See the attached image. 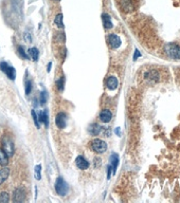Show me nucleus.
<instances>
[{
	"mask_svg": "<svg viewBox=\"0 0 180 203\" xmlns=\"http://www.w3.org/2000/svg\"><path fill=\"white\" fill-rule=\"evenodd\" d=\"M164 50H165V53L169 57H171L173 59H180V46H178L177 43H167L164 47Z\"/></svg>",
	"mask_w": 180,
	"mask_h": 203,
	"instance_id": "nucleus-1",
	"label": "nucleus"
},
{
	"mask_svg": "<svg viewBox=\"0 0 180 203\" xmlns=\"http://www.w3.org/2000/svg\"><path fill=\"white\" fill-rule=\"evenodd\" d=\"M55 190H56V193L59 196H66V195L68 194L69 186L62 177L57 178L56 182H55Z\"/></svg>",
	"mask_w": 180,
	"mask_h": 203,
	"instance_id": "nucleus-2",
	"label": "nucleus"
},
{
	"mask_svg": "<svg viewBox=\"0 0 180 203\" xmlns=\"http://www.w3.org/2000/svg\"><path fill=\"white\" fill-rule=\"evenodd\" d=\"M2 149L7 153L9 157H12L14 155L15 151V146H14V142L12 141V139L7 135L3 137L2 139Z\"/></svg>",
	"mask_w": 180,
	"mask_h": 203,
	"instance_id": "nucleus-3",
	"label": "nucleus"
},
{
	"mask_svg": "<svg viewBox=\"0 0 180 203\" xmlns=\"http://www.w3.org/2000/svg\"><path fill=\"white\" fill-rule=\"evenodd\" d=\"M91 147L96 153H103L107 149V144L101 139H94L91 142Z\"/></svg>",
	"mask_w": 180,
	"mask_h": 203,
	"instance_id": "nucleus-4",
	"label": "nucleus"
},
{
	"mask_svg": "<svg viewBox=\"0 0 180 203\" xmlns=\"http://www.w3.org/2000/svg\"><path fill=\"white\" fill-rule=\"evenodd\" d=\"M0 69L7 74L10 80H15V77H16V71H15V69H14L13 67L9 66L7 62H0Z\"/></svg>",
	"mask_w": 180,
	"mask_h": 203,
	"instance_id": "nucleus-5",
	"label": "nucleus"
},
{
	"mask_svg": "<svg viewBox=\"0 0 180 203\" xmlns=\"http://www.w3.org/2000/svg\"><path fill=\"white\" fill-rule=\"evenodd\" d=\"M55 124L59 129H64L67 125V117L66 114L63 113V112H59L57 113L56 117H55Z\"/></svg>",
	"mask_w": 180,
	"mask_h": 203,
	"instance_id": "nucleus-6",
	"label": "nucleus"
},
{
	"mask_svg": "<svg viewBox=\"0 0 180 203\" xmlns=\"http://www.w3.org/2000/svg\"><path fill=\"white\" fill-rule=\"evenodd\" d=\"M25 200V193L22 188L18 187L13 192V201L14 202H22Z\"/></svg>",
	"mask_w": 180,
	"mask_h": 203,
	"instance_id": "nucleus-7",
	"label": "nucleus"
},
{
	"mask_svg": "<svg viewBox=\"0 0 180 203\" xmlns=\"http://www.w3.org/2000/svg\"><path fill=\"white\" fill-rule=\"evenodd\" d=\"M108 42H109L110 47H111L112 49H118L119 47L121 46V38L118 36L117 34H110L109 36H108Z\"/></svg>",
	"mask_w": 180,
	"mask_h": 203,
	"instance_id": "nucleus-8",
	"label": "nucleus"
},
{
	"mask_svg": "<svg viewBox=\"0 0 180 203\" xmlns=\"http://www.w3.org/2000/svg\"><path fill=\"white\" fill-rule=\"evenodd\" d=\"M145 78L149 83L155 84V83H157L158 80H159V73H158L156 70H151L145 73Z\"/></svg>",
	"mask_w": 180,
	"mask_h": 203,
	"instance_id": "nucleus-9",
	"label": "nucleus"
},
{
	"mask_svg": "<svg viewBox=\"0 0 180 203\" xmlns=\"http://www.w3.org/2000/svg\"><path fill=\"white\" fill-rule=\"evenodd\" d=\"M75 164H76V166H78V168L83 169V170H85V169H87L89 167L88 161H87L84 157H82V155H78V157L76 158Z\"/></svg>",
	"mask_w": 180,
	"mask_h": 203,
	"instance_id": "nucleus-10",
	"label": "nucleus"
},
{
	"mask_svg": "<svg viewBox=\"0 0 180 203\" xmlns=\"http://www.w3.org/2000/svg\"><path fill=\"white\" fill-rule=\"evenodd\" d=\"M111 117H112V113L109 111V110L104 109V110H102V111H101L100 120L103 122V123H108V122H110Z\"/></svg>",
	"mask_w": 180,
	"mask_h": 203,
	"instance_id": "nucleus-11",
	"label": "nucleus"
},
{
	"mask_svg": "<svg viewBox=\"0 0 180 203\" xmlns=\"http://www.w3.org/2000/svg\"><path fill=\"white\" fill-rule=\"evenodd\" d=\"M106 86H107L108 89L110 90H114L118 87V78L116 76H110L107 78L106 80Z\"/></svg>",
	"mask_w": 180,
	"mask_h": 203,
	"instance_id": "nucleus-12",
	"label": "nucleus"
},
{
	"mask_svg": "<svg viewBox=\"0 0 180 203\" xmlns=\"http://www.w3.org/2000/svg\"><path fill=\"white\" fill-rule=\"evenodd\" d=\"M38 119H39V123H43V124H45V126L48 128L49 119H48V112H47V110H43V111L39 112Z\"/></svg>",
	"mask_w": 180,
	"mask_h": 203,
	"instance_id": "nucleus-13",
	"label": "nucleus"
},
{
	"mask_svg": "<svg viewBox=\"0 0 180 203\" xmlns=\"http://www.w3.org/2000/svg\"><path fill=\"white\" fill-rule=\"evenodd\" d=\"M118 164H119V155L117 153H112L111 157H110V165L112 167V173H116Z\"/></svg>",
	"mask_w": 180,
	"mask_h": 203,
	"instance_id": "nucleus-14",
	"label": "nucleus"
},
{
	"mask_svg": "<svg viewBox=\"0 0 180 203\" xmlns=\"http://www.w3.org/2000/svg\"><path fill=\"white\" fill-rule=\"evenodd\" d=\"M9 175H10V169L7 168V167H3V168L0 169V185L9 178Z\"/></svg>",
	"mask_w": 180,
	"mask_h": 203,
	"instance_id": "nucleus-15",
	"label": "nucleus"
},
{
	"mask_svg": "<svg viewBox=\"0 0 180 203\" xmlns=\"http://www.w3.org/2000/svg\"><path fill=\"white\" fill-rule=\"evenodd\" d=\"M102 19H103V23H104V28L105 29H111L112 28V22H111V19H110V16L108 14H103L102 15Z\"/></svg>",
	"mask_w": 180,
	"mask_h": 203,
	"instance_id": "nucleus-16",
	"label": "nucleus"
},
{
	"mask_svg": "<svg viewBox=\"0 0 180 203\" xmlns=\"http://www.w3.org/2000/svg\"><path fill=\"white\" fill-rule=\"evenodd\" d=\"M101 130H102V127H101L99 124H92V125H90L88 128V131L90 132V135H98L99 133L101 132Z\"/></svg>",
	"mask_w": 180,
	"mask_h": 203,
	"instance_id": "nucleus-17",
	"label": "nucleus"
},
{
	"mask_svg": "<svg viewBox=\"0 0 180 203\" xmlns=\"http://www.w3.org/2000/svg\"><path fill=\"white\" fill-rule=\"evenodd\" d=\"M7 163H9V155L2 148H0V165L5 166Z\"/></svg>",
	"mask_w": 180,
	"mask_h": 203,
	"instance_id": "nucleus-18",
	"label": "nucleus"
},
{
	"mask_svg": "<svg viewBox=\"0 0 180 203\" xmlns=\"http://www.w3.org/2000/svg\"><path fill=\"white\" fill-rule=\"evenodd\" d=\"M121 4L126 12H130L132 10V4H131V1H130V0H122Z\"/></svg>",
	"mask_w": 180,
	"mask_h": 203,
	"instance_id": "nucleus-19",
	"label": "nucleus"
},
{
	"mask_svg": "<svg viewBox=\"0 0 180 203\" xmlns=\"http://www.w3.org/2000/svg\"><path fill=\"white\" fill-rule=\"evenodd\" d=\"M38 54L39 52L36 48H32L29 50V55L32 57V59L34 60V62H37V59H38Z\"/></svg>",
	"mask_w": 180,
	"mask_h": 203,
	"instance_id": "nucleus-20",
	"label": "nucleus"
},
{
	"mask_svg": "<svg viewBox=\"0 0 180 203\" xmlns=\"http://www.w3.org/2000/svg\"><path fill=\"white\" fill-rule=\"evenodd\" d=\"M54 22L59 29L64 28V23H63V14H57L56 17H55V19H54Z\"/></svg>",
	"mask_w": 180,
	"mask_h": 203,
	"instance_id": "nucleus-21",
	"label": "nucleus"
},
{
	"mask_svg": "<svg viewBox=\"0 0 180 203\" xmlns=\"http://www.w3.org/2000/svg\"><path fill=\"white\" fill-rule=\"evenodd\" d=\"M35 179L36 180H40L41 179V165H36L35 166Z\"/></svg>",
	"mask_w": 180,
	"mask_h": 203,
	"instance_id": "nucleus-22",
	"label": "nucleus"
},
{
	"mask_svg": "<svg viewBox=\"0 0 180 203\" xmlns=\"http://www.w3.org/2000/svg\"><path fill=\"white\" fill-rule=\"evenodd\" d=\"M10 201V196L7 193L5 192H2V193H0V202H9Z\"/></svg>",
	"mask_w": 180,
	"mask_h": 203,
	"instance_id": "nucleus-23",
	"label": "nucleus"
},
{
	"mask_svg": "<svg viewBox=\"0 0 180 203\" xmlns=\"http://www.w3.org/2000/svg\"><path fill=\"white\" fill-rule=\"evenodd\" d=\"M56 86H57V88H58L59 91H63V90H64V87H65V80H64V77L59 78V80H56Z\"/></svg>",
	"mask_w": 180,
	"mask_h": 203,
	"instance_id": "nucleus-24",
	"label": "nucleus"
},
{
	"mask_svg": "<svg viewBox=\"0 0 180 203\" xmlns=\"http://www.w3.org/2000/svg\"><path fill=\"white\" fill-rule=\"evenodd\" d=\"M32 91V82L31 80H27L25 82V94L29 95Z\"/></svg>",
	"mask_w": 180,
	"mask_h": 203,
	"instance_id": "nucleus-25",
	"label": "nucleus"
},
{
	"mask_svg": "<svg viewBox=\"0 0 180 203\" xmlns=\"http://www.w3.org/2000/svg\"><path fill=\"white\" fill-rule=\"evenodd\" d=\"M17 50H18V52H19V54H20V56L23 57L25 59H28V58H29V56H28V54L25 53V49H23V47L18 46V47H17Z\"/></svg>",
	"mask_w": 180,
	"mask_h": 203,
	"instance_id": "nucleus-26",
	"label": "nucleus"
},
{
	"mask_svg": "<svg viewBox=\"0 0 180 203\" xmlns=\"http://www.w3.org/2000/svg\"><path fill=\"white\" fill-rule=\"evenodd\" d=\"M31 113H32L33 121H34V123H35V126H36V128H39V126H40V123H39V121H38V117H37L36 112H35L34 110H32V111H31Z\"/></svg>",
	"mask_w": 180,
	"mask_h": 203,
	"instance_id": "nucleus-27",
	"label": "nucleus"
},
{
	"mask_svg": "<svg viewBox=\"0 0 180 203\" xmlns=\"http://www.w3.org/2000/svg\"><path fill=\"white\" fill-rule=\"evenodd\" d=\"M46 102H47V93L45 91H43L40 93V103L43 105V104L46 103Z\"/></svg>",
	"mask_w": 180,
	"mask_h": 203,
	"instance_id": "nucleus-28",
	"label": "nucleus"
},
{
	"mask_svg": "<svg viewBox=\"0 0 180 203\" xmlns=\"http://www.w3.org/2000/svg\"><path fill=\"white\" fill-rule=\"evenodd\" d=\"M25 40L27 41V42H31V41H32L31 34H29V33H25Z\"/></svg>",
	"mask_w": 180,
	"mask_h": 203,
	"instance_id": "nucleus-29",
	"label": "nucleus"
},
{
	"mask_svg": "<svg viewBox=\"0 0 180 203\" xmlns=\"http://www.w3.org/2000/svg\"><path fill=\"white\" fill-rule=\"evenodd\" d=\"M111 171H112V167L111 165H109L107 168V179H110V176H111Z\"/></svg>",
	"mask_w": 180,
	"mask_h": 203,
	"instance_id": "nucleus-30",
	"label": "nucleus"
},
{
	"mask_svg": "<svg viewBox=\"0 0 180 203\" xmlns=\"http://www.w3.org/2000/svg\"><path fill=\"white\" fill-rule=\"evenodd\" d=\"M140 56H141V53H140L138 50H136V51H134V59L136 60V59H137V58H138V57H140Z\"/></svg>",
	"mask_w": 180,
	"mask_h": 203,
	"instance_id": "nucleus-31",
	"label": "nucleus"
},
{
	"mask_svg": "<svg viewBox=\"0 0 180 203\" xmlns=\"http://www.w3.org/2000/svg\"><path fill=\"white\" fill-rule=\"evenodd\" d=\"M51 66H52V62H49L48 68H47V71H48V72H50V70H51Z\"/></svg>",
	"mask_w": 180,
	"mask_h": 203,
	"instance_id": "nucleus-32",
	"label": "nucleus"
},
{
	"mask_svg": "<svg viewBox=\"0 0 180 203\" xmlns=\"http://www.w3.org/2000/svg\"><path fill=\"white\" fill-rule=\"evenodd\" d=\"M117 133H118V135H120V128H118V129H117Z\"/></svg>",
	"mask_w": 180,
	"mask_h": 203,
	"instance_id": "nucleus-33",
	"label": "nucleus"
},
{
	"mask_svg": "<svg viewBox=\"0 0 180 203\" xmlns=\"http://www.w3.org/2000/svg\"><path fill=\"white\" fill-rule=\"evenodd\" d=\"M53 1H59V0H53Z\"/></svg>",
	"mask_w": 180,
	"mask_h": 203,
	"instance_id": "nucleus-34",
	"label": "nucleus"
}]
</instances>
